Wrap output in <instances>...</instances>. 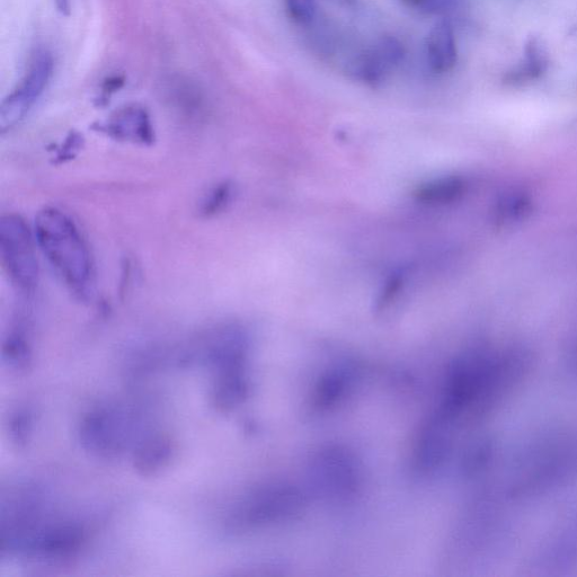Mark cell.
I'll return each mask as SVG.
<instances>
[{
	"label": "cell",
	"instance_id": "1",
	"mask_svg": "<svg viewBox=\"0 0 577 577\" xmlns=\"http://www.w3.org/2000/svg\"><path fill=\"white\" fill-rule=\"evenodd\" d=\"M522 367L521 361L483 352L461 355L448 368L440 403L434 411L455 426L467 417L482 414L513 383Z\"/></svg>",
	"mask_w": 577,
	"mask_h": 577
},
{
	"label": "cell",
	"instance_id": "2",
	"mask_svg": "<svg viewBox=\"0 0 577 577\" xmlns=\"http://www.w3.org/2000/svg\"><path fill=\"white\" fill-rule=\"evenodd\" d=\"M35 242L73 294L86 298L94 284V264L90 248L67 213L44 208L35 218Z\"/></svg>",
	"mask_w": 577,
	"mask_h": 577
},
{
	"label": "cell",
	"instance_id": "3",
	"mask_svg": "<svg viewBox=\"0 0 577 577\" xmlns=\"http://www.w3.org/2000/svg\"><path fill=\"white\" fill-rule=\"evenodd\" d=\"M306 493L296 485L271 482L253 488L237 502L229 517L236 531H251L281 525L300 516Z\"/></svg>",
	"mask_w": 577,
	"mask_h": 577
},
{
	"label": "cell",
	"instance_id": "4",
	"mask_svg": "<svg viewBox=\"0 0 577 577\" xmlns=\"http://www.w3.org/2000/svg\"><path fill=\"white\" fill-rule=\"evenodd\" d=\"M310 491L333 503H346L361 492L363 472L357 455L342 445H326L314 452L307 466Z\"/></svg>",
	"mask_w": 577,
	"mask_h": 577
},
{
	"label": "cell",
	"instance_id": "5",
	"mask_svg": "<svg viewBox=\"0 0 577 577\" xmlns=\"http://www.w3.org/2000/svg\"><path fill=\"white\" fill-rule=\"evenodd\" d=\"M34 239L20 216L7 215L0 220V254L12 283L23 294H30L39 280Z\"/></svg>",
	"mask_w": 577,
	"mask_h": 577
},
{
	"label": "cell",
	"instance_id": "6",
	"mask_svg": "<svg viewBox=\"0 0 577 577\" xmlns=\"http://www.w3.org/2000/svg\"><path fill=\"white\" fill-rule=\"evenodd\" d=\"M455 426L432 412L417 428L411 447V466L420 476H430L448 460Z\"/></svg>",
	"mask_w": 577,
	"mask_h": 577
},
{
	"label": "cell",
	"instance_id": "7",
	"mask_svg": "<svg viewBox=\"0 0 577 577\" xmlns=\"http://www.w3.org/2000/svg\"><path fill=\"white\" fill-rule=\"evenodd\" d=\"M127 420L113 407H99L88 412L79 425V440L86 451L101 458L120 454L128 438Z\"/></svg>",
	"mask_w": 577,
	"mask_h": 577
},
{
	"label": "cell",
	"instance_id": "8",
	"mask_svg": "<svg viewBox=\"0 0 577 577\" xmlns=\"http://www.w3.org/2000/svg\"><path fill=\"white\" fill-rule=\"evenodd\" d=\"M53 61L47 51H40L17 90L2 105L0 128L12 129L19 123L33 104L38 101L50 81Z\"/></svg>",
	"mask_w": 577,
	"mask_h": 577
},
{
	"label": "cell",
	"instance_id": "9",
	"mask_svg": "<svg viewBox=\"0 0 577 577\" xmlns=\"http://www.w3.org/2000/svg\"><path fill=\"white\" fill-rule=\"evenodd\" d=\"M404 56L401 42L392 37L381 38L355 58L351 71L359 81L377 84L401 65Z\"/></svg>",
	"mask_w": 577,
	"mask_h": 577
},
{
	"label": "cell",
	"instance_id": "10",
	"mask_svg": "<svg viewBox=\"0 0 577 577\" xmlns=\"http://www.w3.org/2000/svg\"><path fill=\"white\" fill-rule=\"evenodd\" d=\"M357 379V368L348 363L327 368L314 384L310 395V408L316 414L336 410L350 396Z\"/></svg>",
	"mask_w": 577,
	"mask_h": 577
},
{
	"label": "cell",
	"instance_id": "11",
	"mask_svg": "<svg viewBox=\"0 0 577 577\" xmlns=\"http://www.w3.org/2000/svg\"><path fill=\"white\" fill-rule=\"evenodd\" d=\"M251 389L248 368L216 372L211 389V403L219 412H233L246 403Z\"/></svg>",
	"mask_w": 577,
	"mask_h": 577
},
{
	"label": "cell",
	"instance_id": "12",
	"mask_svg": "<svg viewBox=\"0 0 577 577\" xmlns=\"http://www.w3.org/2000/svg\"><path fill=\"white\" fill-rule=\"evenodd\" d=\"M425 60L436 74H446L457 64L458 48L454 29L448 22H440L428 34L424 47Z\"/></svg>",
	"mask_w": 577,
	"mask_h": 577
},
{
	"label": "cell",
	"instance_id": "13",
	"mask_svg": "<svg viewBox=\"0 0 577 577\" xmlns=\"http://www.w3.org/2000/svg\"><path fill=\"white\" fill-rule=\"evenodd\" d=\"M173 456L172 440L163 434H155L139 443L133 455V467L142 476H155L171 464Z\"/></svg>",
	"mask_w": 577,
	"mask_h": 577
},
{
	"label": "cell",
	"instance_id": "14",
	"mask_svg": "<svg viewBox=\"0 0 577 577\" xmlns=\"http://www.w3.org/2000/svg\"><path fill=\"white\" fill-rule=\"evenodd\" d=\"M548 66L549 58L546 48L538 39L532 38L527 43L525 55L516 66L508 71L504 76V81L512 85L535 81L546 73Z\"/></svg>",
	"mask_w": 577,
	"mask_h": 577
},
{
	"label": "cell",
	"instance_id": "15",
	"mask_svg": "<svg viewBox=\"0 0 577 577\" xmlns=\"http://www.w3.org/2000/svg\"><path fill=\"white\" fill-rule=\"evenodd\" d=\"M117 137L133 141L152 140L153 130L147 113L139 108H127L120 111L108 126Z\"/></svg>",
	"mask_w": 577,
	"mask_h": 577
},
{
	"label": "cell",
	"instance_id": "16",
	"mask_svg": "<svg viewBox=\"0 0 577 577\" xmlns=\"http://www.w3.org/2000/svg\"><path fill=\"white\" fill-rule=\"evenodd\" d=\"M291 20L299 25L312 23L316 16V0H283Z\"/></svg>",
	"mask_w": 577,
	"mask_h": 577
},
{
	"label": "cell",
	"instance_id": "17",
	"mask_svg": "<svg viewBox=\"0 0 577 577\" xmlns=\"http://www.w3.org/2000/svg\"><path fill=\"white\" fill-rule=\"evenodd\" d=\"M229 197V186L226 184L218 186V188L209 193L208 198L203 202L202 211L208 216L218 212L228 202Z\"/></svg>",
	"mask_w": 577,
	"mask_h": 577
},
{
	"label": "cell",
	"instance_id": "18",
	"mask_svg": "<svg viewBox=\"0 0 577 577\" xmlns=\"http://www.w3.org/2000/svg\"><path fill=\"white\" fill-rule=\"evenodd\" d=\"M407 7L421 13H440L450 10L445 0H399Z\"/></svg>",
	"mask_w": 577,
	"mask_h": 577
},
{
	"label": "cell",
	"instance_id": "19",
	"mask_svg": "<svg viewBox=\"0 0 577 577\" xmlns=\"http://www.w3.org/2000/svg\"><path fill=\"white\" fill-rule=\"evenodd\" d=\"M31 425V417L26 412H21L16 414L14 420L12 421V434L15 437L16 442H24L26 439V433L29 432Z\"/></svg>",
	"mask_w": 577,
	"mask_h": 577
},
{
	"label": "cell",
	"instance_id": "20",
	"mask_svg": "<svg viewBox=\"0 0 577 577\" xmlns=\"http://www.w3.org/2000/svg\"><path fill=\"white\" fill-rule=\"evenodd\" d=\"M56 5L59 12L64 15H69L70 13V2L69 0H56Z\"/></svg>",
	"mask_w": 577,
	"mask_h": 577
}]
</instances>
